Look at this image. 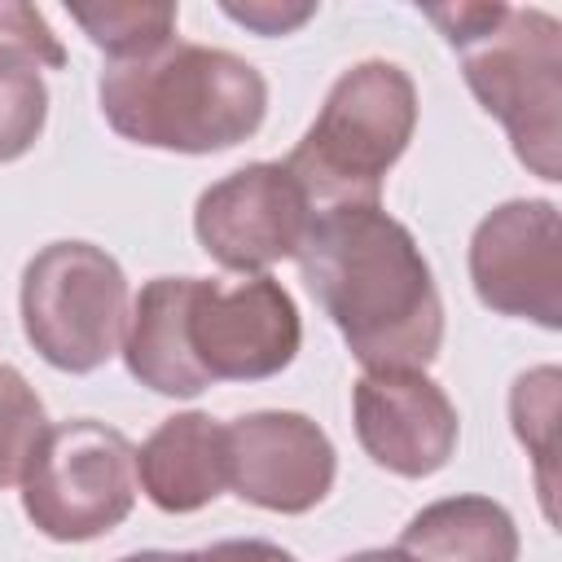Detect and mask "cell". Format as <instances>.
I'll use <instances>...</instances> for the list:
<instances>
[{
  "label": "cell",
  "mask_w": 562,
  "mask_h": 562,
  "mask_svg": "<svg viewBox=\"0 0 562 562\" xmlns=\"http://www.w3.org/2000/svg\"><path fill=\"white\" fill-rule=\"evenodd\" d=\"M351 426L373 465L400 479H430L457 452L461 417L426 369H364L351 386Z\"/></svg>",
  "instance_id": "obj_11"
},
{
  "label": "cell",
  "mask_w": 562,
  "mask_h": 562,
  "mask_svg": "<svg viewBox=\"0 0 562 562\" xmlns=\"http://www.w3.org/2000/svg\"><path fill=\"white\" fill-rule=\"evenodd\" d=\"M136 483L162 514H193L228 487L224 426L211 413H176L136 448Z\"/></svg>",
  "instance_id": "obj_12"
},
{
  "label": "cell",
  "mask_w": 562,
  "mask_h": 562,
  "mask_svg": "<svg viewBox=\"0 0 562 562\" xmlns=\"http://www.w3.org/2000/svg\"><path fill=\"white\" fill-rule=\"evenodd\" d=\"M426 18L461 57L474 101L505 127L518 162L562 180V22L514 4H435Z\"/></svg>",
  "instance_id": "obj_3"
},
{
  "label": "cell",
  "mask_w": 562,
  "mask_h": 562,
  "mask_svg": "<svg viewBox=\"0 0 562 562\" xmlns=\"http://www.w3.org/2000/svg\"><path fill=\"white\" fill-rule=\"evenodd\" d=\"M470 281L487 312L562 329V215L549 198L492 206L470 237Z\"/></svg>",
  "instance_id": "obj_8"
},
{
  "label": "cell",
  "mask_w": 562,
  "mask_h": 562,
  "mask_svg": "<svg viewBox=\"0 0 562 562\" xmlns=\"http://www.w3.org/2000/svg\"><path fill=\"white\" fill-rule=\"evenodd\" d=\"M400 549L413 562H518L514 514L492 496H443L408 518Z\"/></svg>",
  "instance_id": "obj_13"
},
{
  "label": "cell",
  "mask_w": 562,
  "mask_h": 562,
  "mask_svg": "<svg viewBox=\"0 0 562 562\" xmlns=\"http://www.w3.org/2000/svg\"><path fill=\"white\" fill-rule=\"evenodd\" d=\"M176 299H180V277H154L140 285V294L132 299L127 312V329H123V364L127 373L149 386L154 395L167 400H193L206 386L193 378L184 347H180V316H176Z\"/></svg>",
  "instance_id": "obj_14"
},
{
  "label": "cell",
  "mask_w": 562,
  "mask_h": 562,
  "mask_svg": "<svg viewBox=\"0 0 562 562\" xmlns=\"http://www.w3.org/2000/svg\"><path fill=\"white\" fill-rule=\"evenodd\" d=\"M136 505V448L97 417H70L44 430L26 474L22 514L57 544H83L114 531Z\"/></svg>",
  "instance_id": "obj_6"
},
{
  "label": "cell",
  "mask_w": 562,
  "mask_h": 562,
  "mask_svg": "<svg viewBox=\"0 0 562 562\" xmlns=\"http://www.w3.org/2000/svg\"><path fill=\"white\" fill-rule=\"evenodd\" d=\"M184 562H299V558L272 540H220L198 553H184Z\"/></svg>",
  "instance_id": "obj_21"
},
{
  "label": "cell",
  "mask_w": 562,
  "mask_h": 562,
  "mask_svg": "<svg viewBox=\"0 0 562 562\" xmlns=\"http://www.w3.org/2000/svg\"><path fill=\"white\" fill-rule=\"evenodd\" d=\"M294 259L364 369H426L439 356V285L413 233L382 202L316 211Z\"/></svg>",
  "instance_id": "obj_1"
},
{
  "label": "cell",
  "mask_w": 562,
  "mask_h": 562,
  "mask_svg": "<svg viewBox=\"0 0 562 562\" xmlns=\"http://www.w3.org/2000/svg\"><path fill=\"white\" fill-rule=\"evenodd\" d=\"M0 44L26 53L35 66H66V48L57 44V35L48 31L44 13L31 9V4H18V0H4L0 4Z\"/></svg>",
  "instance_id": "obj_19"
},
{
  "label": "cell",
  "mask_w": 562,
  "mask_h": 562,
  "mask_svg": "<svg viewBox=\"0 0 562 562\" xmlns=\"http://www.w3.org/2000/svg\"><path fill=\"white\" fill-rule=\"evenodd\" d=\"M312 215L316 211L285 162H246L202 189L193 237L220 268L259 277L299 255Z\"/></svg>",
  "instance_id": "obj_9"
},
{
  "label": "cell",
  "mask_w": 562,
  "mask_h": 562,
  "mask_svg": "<svg viewBox=\"0 0 562 562\" xmlns=\"http://www.w3.org/2000/svg\"><path fill=\"white\" fill-rule=\"evenodd\" d=\"M417 132V83L404 66L369 57L334 79L321 114L290 149L285 167L303 184L312 211L369 206L382 198L386 171Z\"/></svg>",
  "instance_id": "obj_4"
},
{
  "label": "cell",
  "mask_w": 562,
  "mask_h": 562,
  "mask_svg": "<svg viewBox=\"0 0 562 562\" xmlns=\"http://www.w3.org/2000/svg\"><path fill=\"white\" fill-rule=\"evenodd\" d=\"M338 562H413V558L395 544V549H360V553H347V558H338Z\"/></svg>",
  "instance_id": "obj_22"
},
{
  "label": "cell",
  "mask_w": 562,
  "mask_h": 562,
  "mask_svg": "<svg viewBox=\"0 0 562 562\" xmlns=\"http://www.w3.org/2000/svg\"><path fill=\"white\" fill-rule=\"evenodd\" d=\"M22 334L61 373H92L127 329V277L119 259L92 241H48L22 268Z\"/></svg>",
  "instance_id": "obj_5"
},
{
  "label": "cell",
  "mask_w": 562,
  "mask_h": 562,
  "mask_svg": "<svg viewBox=\"0 0 562 562\" xmlns=\"http://www.w3.org/2000/svg\"><path fill=\"white\" fill-rule=\"evenodd\" d=\"M180 347L202 386L277 378L303 342V321L290 290L259 272L237 285L180 277Z\"/></svg>",
  "instance_id": "obj_7"
},
{
  "label": "cell",
  "mask_w": 562,
  "mask_h": 562,
  "mask_svg": "<svg viewBox=\"0 0 562 562\" xmlns=\"http://www.w3.org/2000/svg\"><path fill=\"white\" fill-rule=\"evenodd\" d=\"M48 123V83L40 66L0 44V162H13L31 154V145L44 136Z\"/></svg>",
  "instance_id": "obj_16"
},
{
  "label": "cell",
  "mask_w": 562,
  "mask_h": 562,
  "mask_svg": "<svg viewBox=\"0 0 562 562\" xmlns=\"http://www.w3.org/2000/svg\"><path fill=\"white\" fill-rule=\"evenodd\" d=\"M119 562H184V553H167V549H140V553H127Z\"/></svg>",
  "instance_id": "obj_23"
},
{
  "label": "cell",
  "mask_w": 562,
  "mask_h": 562,
  "mask_svg": "<svg viewBox=\"0 0 562 562\" xmlns=\"http://www.w3.org/2000/svg\"><path fill=\"white\" fill-rule=\"evenodd\" d=\"M97 97L123 140L167 154L233 149L250 140L268 114V83L246 57L189 40L105 61Z\"/></svg>",
  "instance_id": "obj_2"
},
{
  "label": "cell",
  "mask_w": 562,
  "mask_h": 562,
  "mask_svg": "<svg viewBox=\"0 0 562 562\" xmlns=\"http://www.w3.org/2000/svg\"><path fill=\"white\" fill-rule=\"evenodd\" d=\"M558 382L562 373L553 364H540L531 373H518L509 391V422L518 443L536 461L540 501L549 518H553V452H558Z\"/></svg>",
  "instance_id": "obj_15"
},
{
  "label": "cell",
  "mask_w": 562,
  "mask_h": 562,
  "mask_svg": "<svg viewBox=\"0 0 562 562\" xmlns=\"http://www.w3.org/2000/svg\"><path fill=\"white\" fill-rule=\"evenodd\" d=\"M224 13H228L233 22L259 31V35H285V31L303 26V22L316 13V4H272V0H255V4H224Z\"/></svg>",
  "instance_id": "obj_20"
},
{
  "label": "cell",
  "mask_w": 562,
  "mask_h": 562,
  "mask_svg": "<svg viewBox=\"0 0 562 562\" xmlns=\"http://www.w3.org/2000/svg\"><path fill=\"white\" fill-rule=\"evenodd\" d=\"M70 18L83 26V35L97 48H105L110 61L140 57L176 40V4H97V9L75 4Z\"/></svg>",
  "instance_id": "obj_17"
},
{
  "label": "cell",
  "mask_w": 562,
  "mask_h": 562,
  "mask_svg": "<svg viewBox=\"0 0 562 562\" xmlns=\"http://www.w3.org/2000/svg\"><path fill=\"white\" fill-rule=\"evenodd\" d=\"M44 430H48L44 400L13 364L0 360V487L22 483Z\"/></svg>",
  "instance_id": "obj_18"
},
{
  "label": "cell",
  "mask_w": 562,
  "mask_h": 562,
  "mask_svg": "<svg viewBox=\"0 0 562 562\" xmlns=\"http://www.w3.org/2000/svg\"><path fill=\"white\" fill-rule=\"evenodd\" d=\"M224 452L228 487L246 505L272 514L316 509L338 474V452L329 435L294 408H259L233 417L224 426Z\"/></svg>",
  "instance_id": "obj_10"
}]
</instances>
